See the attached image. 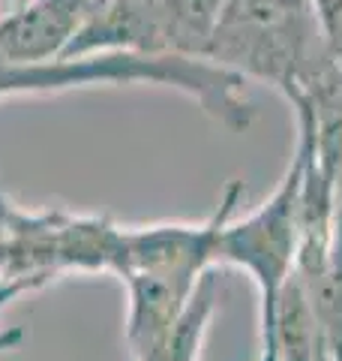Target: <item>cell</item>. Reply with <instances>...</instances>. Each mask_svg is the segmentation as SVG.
Returning <instances> with one entry per match:
<instances>
[{"instance_id": "cell-8", "label": "cell", "mask_w": 342, "mask_h": 361, "mask_svg": "<svg viewBox=\"0 0 342 361\" xmlns=\"http://www.w3.org/2000/svg\"><path fill=\"white\" fill-rule=\"evenodd\" d=\"M324 33V45L339 66H342V0H310Z\"/></svg>"}, {"instance_id": "cell-11", "label": "cell", "mask_w": 342, "mask_h": 361, "mask_svg": "<svg viewBox=\"0 0 342 361\" xmlns=\"http://www.w3.org/2000/svg\"><path fill=\"white\" fill-rule=\"evenodd\" d=\"M21 4H27V0H0V18L6 13H13V9H18Z\"/></svg>"}, {"instance_id": "cell-4", "label": "cell", "mask_w": 342, "mask_h": 361, "mask_svg": "<svg viewBox=\"0 0 342 361\" xmlns=\"http://www.w3.org/2000/svg\"><path fill=\"white\" fill-rule=\"evenodd\" d=\"M306 172V145L298 139V148L279 187L255 211L241 220H225L216 244V265L241 268L253 277L258 289V337H270L273 313L285 283L298 268L300 253V199Z\"/></svg>"}, {"instance_id": "cell-2", "label": "cell", "mask_w": 342, "mask_h": 361, "mask_svg": "<svg viewBox=\"0 0 342 361\" xmlns=\"http://www.w3.org/2000/svg\"><path fill=\"white\" fill-rule=\"evenodd\" d=\"M96 85H159L175 87L196 99L204 115L232 133L249 130L255 109L246 97V78L234 75L208 58L189 54H144V51H84L63 54L42 63L0 61V99L9 97H49Z\"/></svg>"}, {"instance_id": "cell-3", "label": "cell", "mask_w": 342, "mask_h": 361, "mask_svg": "<svg viewBox=\"0 0 342 361\" xmlns=\"http://www.w3.org/2000/svg\"><path fill=\"white\" fill-rule=\"evenodd\" d=\"M208 61L289 99L330 61L310 0H222Z\"/></svg>"}, {"instance_id": "cell-5", "label": "cell", "mask_w": 342, "mask_h": 361, "mask_svg": "<svg viewBox=\"0 0 342 361\" xmlns=\"http://www.w3.org/2000/svg\"><path fill=\"white\" fill-rule=\"evenodd\" d=\"M220 9L222 0H106L63 54L123 49L208 58Z\"/></svg>"}, {"instance_id": "cell-6", "label": "cell", "mask_w": 342, "mask_h": 361, "mask_svg": "<svg viewBox=\"0 0 342 361\" xmlns=\"http://www.w3.org/2000/svg\"><path fill=\"white\" fill-rule=\"evenodd\" d=\"M102 0H27L0 18V61L42 63L70 49Z\"/></svg>"}, {"instance_id": "cell-9", "label": "cell", "mask_w": 342, "mask_h": 361, "mask_svg": "<svg viewBox=\"0 0 342 361\" xmlns=\"http://www.w3.org/2000/svg\"><path fill=\"white\" fill-rule=\"evenodd\" d=\"M30 289H39L33 280H0V310L6 307L9 301H15L21 292H30ZM25 329H4L0 331V355L4 353H13L25 343Z\"/></svg>"}, {"instance_id": "cell-1", "label": "cell", "mask_w": 342, "mask_h": 361, "mask_svg": "<svg viewBox=\"0 0 342 361\" xmlns=\"http://www.w3.org/2000/svg\"><path fill=\"white\" fill-rule=\"evenodd\" d=\"M246 196L241 180H228L220 205L201 223L120 226L111 268L127 289V346L132 361H147L175 331L201 277L216 268V244L225 220Z\"/></svg>"}, {"instance_id": "cell-12", "label": "cell", "mask_w": 342, "mask_h": 361, "mask_svg": "<svg viewBox=\"0 0 342 361\" xmlns=\"http://www.w3.org/2000/svg\"><path fill=\"white\" fill-rule=\"evenodd\" d=\"M334 361H342V358H334Z\"/></svg>"}, {"instance_id": "cell-7", "label": "cell", "mask_w": 342, "mask_h": 361, "mask_svg": "<svg viewBox=\"0 0 342 361\" xmlns=\"http://www.w3.org/2000/svg\"><path fill=\"white\" fill-rule=\"evenodd\" d=\"M213 313H216V277H213V271H208V274L201 277L189 307L184 310L180 322L175 325V331L165 337V343L147 361H198L201 343H204V337H208Z\"/></svg>"}, {"instance_id": "cell-10", "label": "cell", "mask_w": 342, "mask_h": 361, "mask_svg": "<svg viewBox=\"0 0 342 361\" xmlns=\"http://www.w3.org/2000/svg\"><path fill=\"white\" fill-rule=\"evenodd\" d=\"M0 280H25L13 271V241H9V199L0 190Z\"/></svg>"}]
</instances>
